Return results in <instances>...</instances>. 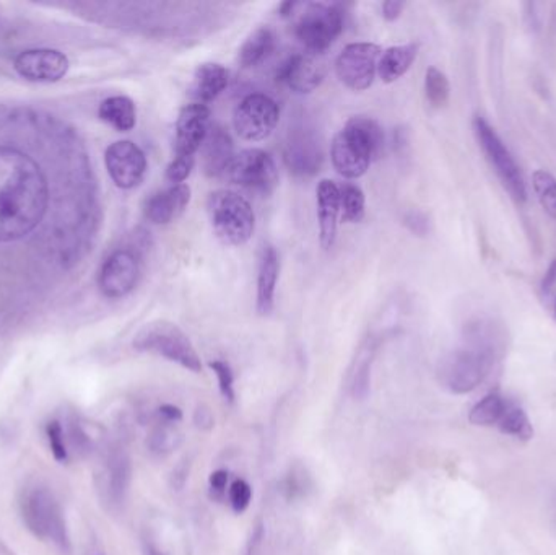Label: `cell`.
I'll return each instance as SVG.
<instances>
[{
  "label": "cell",
  "mask_w": 556,
  "mask_h": 555,
  "mask_svg": "<svg viewBox=\"0 0 556 555\" xmlns=\"http://www.w3.org/2000/svg\"><path fill=\"white\" fill-rule=\"evenodd\" d=\"M497 357L495 331L485 323L468 327L466 343L441 365V381L454 395H467L489 376Z\"/></svg>",
  "instance_id": "obj_1"
},
{
  "label": "cell",
  "mask_w": 556,
  "mask_h": 555,
  "mask_svg": "<svg viewBox=\"0 0 556 555\" xmlns=\"http://www.w3.org/2000/svg\"><path fill=\"white\" fill-rule=\"evenodd\" d=\"M384 130L368 116H355L331 145L332 165L346 180H358L384 150Z\"/></svg>",
  "instance_id": "obj_2"
},
{
  "label": "cell",
  "mask_w": 556,
  "mask_h": 555,
  "mask_svg": "<svg viewBox=\"0 0 556 555\" xmlns=\"http://www.w3.org/2000/svg\"><path fill=\"white\" fill-rule=\"evenodd\" d=\"M207 212L215 233L228 246L248 243L256 229V215L248 199L234 190L211 192L207 200Z\"/></svg>",
  "instance_id": "obj_3"
},
{
  "label": "cell",
  "mask_w": 556,
  "mask_h": 555,
  "mask_svg": "<svg viewBox=\"0 0 556 555\" xmlns=\"http://www.w3.org/2000/svg\"><path fill=\"white\" fill-rule=\"evenodd\" d=\"M134 347L140 352L157 354L189 372L199 373L202 362L194 344L178 324L171 321H151L139 331L134 339Z\"/></svg>",
  "instance_id": "obj_4"
},
{
  "label": "cell",
  "mask_w": 556,
  "mask_h": 555,
  "mask_svg": "<svg viewBox=\"0 0 556 555\" xmlns=\"http://www.w3.org/2000/svg\"><path fill=\"white\" fill-rule=\"evenodd\" d=\"M25 525L36 538L49 540L67 552L70 549L67 525L59 502L46 487H33L25 490L20 502Z\"/></svg>",
  "instance_id": "obj_5"
},
{
  "label": "cell",
  "mask_w": 556,
  "mask_h": 555,
  "mask_svg": "<svg viewBox=\"0 0 556 555\" xmlns=\"http://www.w3.org/2000/svg\"><path fill=\"white\" fill-rule=\"evenodd\" d=\"M283 161L296 178H311L323 168V138L316 126L304 116L290 122L283 142Z\"/></svg>",
  "instance_id": "obj_6"
},
{
  "label": "cell",
  "mask_w": 556,
  "mask_h": 555,
  "mask_svg": "<svg viewBox=\"0 0 556 555\" xmlns=\"http://www.w3.org/2000/svg\"><path fill=\"white\" fill-rule=\"evenodd\" d=\"M344 30V12L337 4L313 2L301 14L294 35L308 53L323 54Z\"/></svg>",
  "instance_id": "obj_7"
},
{
  "label": "cell",
  "mask_w": 556,
  "mask_h": 555,
  "mask_svg": "<svg viewBox=\"0 0 556 555\" xmlns=\"http://www.w3.org/2000/svg\"><path fill=\"white\" fill-rule=\"evenodd\" d=\"M474 132L481 150L485 153L491 168L495 170L504 190L510 192V196L518 204H524L527 199L524 176L520 173V168L518 167L516 160L512 159L511 152L498 136L497 130L493 129L481 116H475Z\"/></svg>",
  "instance_id": "obj_8"
},
{
  "label": "cell",
  "mask_w": 556,
  "mask_h": 555,
  "mask_svg": "<svg viewBox=\"0 0 556 555\" xmlns=\"http://www.w3.org/2000/svg\"><path fill=\"white\" fill-rule=\"evenodd\" d=\"M223 178L263 196H269L278 186L277 165L271 155L261 149H248L234 155Z\"/></svg>",
  "instance_id": "obj_9"
},
{
  "label": "cell",
  "mask_w": 556,
  "mask_h": 555,
  "mask_svg": "<svg viewBox=\"0 0 556 555\" xmlns=\"http://www.w3.org/2000/svg\"><path fill=\"white\" fill-rule=\"evenodd\" d=\"M280 109L269 95L251 93L234 109L233 124L238 136L249 142H261L277 128Z\"/></svg>",
  "instance_id": "obj_10"
},
{
  "label": "cell",
  "mask_w": 556,
  "mask_h": 555,
  "mask_svg": "<svg viewBox=\"0 0 556 555\" xmlns=\"http://www.w3.org/2000/svg\"><path fill=\"white\" fill-rule=\"evenodd\" d=\"M381 56V47L373 43L348 45L335 61L338 80L354 92L366 90L375 82Z\"/></svg>",
  "instance_id": "obj_11"
},
{
  "label": "cell",
  "mask_w": 556,
  "mask_h": 555,
  "mask_svg": "<svg viewBox=\"0 0 556 555\" xmlns=\"http://www.w3.org/2000/svg\"><path fill=\"white\" fill-rule=\"evenodd\" d=\"M140 279V258L132 250H118L106 259L98 275V285L108 298L126 297Z\"/></svg>",
  "instance_id": "obj_12"
},
{
  "label": "cell",
  "mask_w": 556,
  "mask_h": 555,
  "mask_svg": "<svg viewBox=\"0 0 556 555\" xmlns=\"http://www.w3.org/2000/svg\"><path fill=\"white\" fill-rule=\"evenodd\" d=\"M106 168L114 184L120 190H132L142 183L147 173V157L139 145L119 140L108 147Z\"/></svg>",
  "instance_id": "obj_13"
},
{
  "label": "cell",
  "mask_w": 556,
  "mask_h": 555,
  "mask_svg": "<svg viewBox=\"0 0 556 555\" xmlns=\"http://www.w3.org/2000/svg\"><path fill=\"white\" fill-rule=\"evenodd\" d=\"M325 66L319 54L300 53L290 56L280 64L277 82L286 85L294 93H311L323 84Z\"/></svg>",
  "instance_id": "obj_14"
},
{
  "label": "cell",
  "mask_w": 556,
  "mask_h": 555,
  "mask_svg": "<svg viewBox=\"0 0 556 555\" xmlns=\"http://www.w3.org/2000/svg\"><path fill=\"white\" fill-rule=\"evenodd\" d=\"M211 128V109L207 105L192 103L182 108L176 121V157H194V153L202 147Z\"/></svg>",
  "instance_id": "obj_15"
},
{
  "label": "cell",
  "mask_w": 556,
  "mask_h": 555,
  "mask_svg": "<svg viewBox=\"0 0 556 555\" xmlns=\"http://www.w3.org/2000/svg\"><path fill=\"white\" fill-rule=\"evenodd\" d=\"M15 69L31 82H57L67 74L68 59L54 49H31L16 57Z\"/></svg>",
  "instance_id": "obj_16"
},
{
  "label": "cell",
  "mask_w": 556,
  "mask_h": 555,
  "mask_svg": "<svg viewBox=\"0 0 556 555\" xmlns=\"http://www.w3.org/2000/svg\"><path fill=\"white\" fill-rule=\"evenodd\" d=\"M190 202L188 184H173L168 190L153 192L143 204V215L153 225H168L180 219Z\"/></svg>",
  "instance_id": "obj_17"
},
{
  "label": "cell",
  "mask_w": 556,
  "mask_h": 555,
  "mask_svg": "<svg viewBox=\"0 0 556 555\" xmlns=\"http://www.w3.org/2000/svg\"><path fill=\"white\" fill-rule=\"evenodd\" d=\"M233 159V139L221 126L211 124L201 147L203 173L209 178H223Z\"/></svg>",
  "instance_id": "obj_18"
},
{
  "label": "cell",
  "mask_w": 556,
  "mask_h": 555,
  "mask_svg": "<svg viewBox=\"0 0 556 555\" xmlns=\"http://www.w3.org/2000/svg\"><path fill=\"white\" fill-rule=\"evenodd\" d=\"M103 478H105V494L108 502L114 507H119L126 502L132 479V464L126 449L120 447L109 449Z\"/></svg>",
  "instance_id": "obj_19"
},
{
  "label": "cell",
  "mask_w": 556,
  "mask_h": 555,
  "mask_svg": "<svg viewBox=\"0 0 556 555\" xmlns=\"http://www.w3.org/2000/svg\"><path fill=\"white\" fill-rule=\"evenodd\" d=\"M340 188L331 180H323L317 186V217L319 240L324 250H331L337 238Z\"/></svg>",
  "instance_id": "obj_20"
},
{
  "label": "cell",
  "mask_w": 556,
  "mask_h": 555,
  "mask_svg": "<svg viewBox=\"0 0 556 555\" xmlns=\"http://www.w3.org/2000/svg\"><path fill=\"white\" fill-rule=\"evenodd\" d=\"M278 274H280V259L277 250L272 244H263L259 254L256 297L257 313L263 316L271 314L273 310Z\"/></svg>",
  "instance_id": "obj_21"
},
{
  "label": "cell",
  "mask_w": 556,
  "mask_h": 555,
  "mask_svg": "<svg viewBox=\"0 0 556 555\" xmlns=\"http://www.w3.org/2000/svg\"><path fill=\"white\" fill-rule=\"evenodd\" d=\"M228 82H230V74L223 66L215 62H207L199 66V69L194 74V80L190 85V97L196 99V103L207 105L225 92Z\"/></svg>",
  "instance_id": "obj_22"
},
{
  "label": "cell",
  "mask_w": 556,
  "mask_h": 555,
  "mask_svg": "<svg viewBox=\"0 0 556 555\" xmlns=\"http://www.w3.org/2000/svg\"><path fill=\"white\" fill-rule=\"evenodd\" d=\"M417 54H418V45H415V43L387 49L379 59L377 74L386 84L396 82L412 67V64L417 59Z\"/></svg>",
  "instance_id": "obj_23"
},
{
  "label": "cell",
  "mask_w": 556,
  "mask_h": 555,
  "mask_svg": "<svg viewBox=\"0 0 556 555\" xmlns=\"http://www.w3.org/2000/svg\"><path fill=\"white\" fill-rule=\"evenodd\" d=\"M275 33L269 26L257 28L240 49V64L244 69L263 64L275 49Z\"/></svg>",
  "instance_id": "obj_24"
},
{
  "label": "cell",
  "mask_w": 556,
  "mask_h": 555,
  "mask_svg": "<svg viewBox=\"0 0 556 555\" xmlns=\"http://www.w3.org/2000/svg\"><path fill=\"white\" fill-rule=\"evenodd\" d=\"M99 118L113 126L114 129L128 132L136 128V105L128 97L106 98L99 107Z\"/></svg>",
  "instance_id": "obj_25"
},
{
  "label": "cell",
  "mask_w": 556,
  "mask_h": 555,
  "mask_svg": "<svg viewBox=\"0 0 556 555\" xmlns=\"http://www.w3.org/2000/svg\"><path fill=\"white\" fill-rule=\"evenodd\" d=\"M497 427L504 435H511L518 440L527 441L534 437V427L530 418L524 409H520L516 404L506 403L503 416L499 418Z\"/></svg>",
  "instance_id": "obj_26"
},
{
  "label": "cell",
  "mask_w": 556,
  "mask_h": 555,
  "mask_svg": "<svg viewBox=\"0 0 556 555\" xmlns=\"http://www.w3.org/2000/svg\"><path fill=\"white\" fill-rule=\"evenodd\" d=\"M340 211L342 221L346 223H358L365 219L366 200L360 186L345 183L340 188Z\"/></svg>",
  "instance_id": "obj_27"
},
{
  "label": "cell",
  "mask_w": 556,
  "mask_h": 555,
  "mask_svg": "<svg viewBox=\"0 0 556 555\" xmlns=\"http://www.w3.org/2000/svg\"><path fill=\"white\" fill-rule=\"evenodd\" d=\"M506 403L501 396L489 395L485 396L481 401L475 404L468 416V420L479 427H493L498 426L499 418L503 416Z\"/></svg>",
  "instance_id": "obj_28"
},
{
  "label": "cell",
  "mask_w": 556,
  "mask_h": 555,
  "mask_svg": "<svg viewBox=\"0 0 556 555\" xmlns=\"http://www.w3.org/2000/svg\"><path fill=\"white\" fill-rule=\"evenodd\" d=\"M180 440H182V437L174 424L159 422V426L155 427L149 435V448L151 453H155L159 457H165L180 447Z\"/></svg>",
  "instance_id": "obj_29"
},
{
  "label": "cell",
  "mask_w": 556,
  "mask_h": 555,
  "mask_svg": "<svg viewBox=\"0 0 556 555\" xmlns=\"http://www.w3.org/2000/svg\"><path fill=\"white\" fill-rule=\"evenodd\" d=\"M532 186L543 211L556 221V180L553 175L545 170H537L532 175Z\"/></svg>",
  "instance_id": "obj_30"
},
{
  "label": "cell",
  "mask_w": 556,
  "mask_h": 555,
  "mask_svg": "<svg viewBox=\"0 0 556 555\" xmlns=\"http://www.w3.org/2000/svg\"><path fill=\"white\" fill-rule=\"evenodd\" d=\"M371 362H373V345H365L356 358V366L352 378V393L356 399H365L369 395Z\"/></svg>",
  "instance_id": "obj_31"
},
{
  "label": "cell",
  "mask_w": 556,
  "mask_h": 555,
  "mask_svg": "<svg viewBox=\"0 0 556 555\" xmlns=\"http://www.w3.org/2000/svg\"><path fill=\"white\" fill-rule=\"evenodd\" d=\"M425 92L433 107H444L449 101V92H451L448 77L437 67H429L425 77Z\"/></svg>",
  "instance_id": "obj_32"
},
{
  "label": "cell",
  "mask_w": 556,
  "mask_h": 555,
  "mask_svg": "<svg viewBox=\"0 0 556 555\" xmlns=\"http://www.w3.org/2000/svg\"><path fill=\"white\" fill-rule=\"evenodd\" d=\"M46 435H47V441H49L54 459L59 461V463H66L68 453L67 448H66V441H64V428L60 426L59 420H51L47 424Z\"/></svg>",
  "instance_id": "obj_33"
},
{
  "label": "cell",
  "mask_w": 556,
  "mask_h": 555,
  "mask_svg": "<svg viewBox=\"0 0 556 555\" xmlns=\"http://www.w3.org/2000/svg\"><path fill=\"white\" fill-rule=\"evenodd\" d=\"M228 498H230V505H232L234 513H244L251 505L252 488L246 480H234L233 484L230 486V490H228Z\"/></svg>",
  "instance_id": "obj_34"
},
{
  "label": "cell",
  "mask_w": 556,
  "mask_h": 555,
  "mask_svg": "<svg viewBox=\"0 0 556 555\" xmlns=\"http://www.w3.org/2000/svg\"><path fill=\"white\" fill-rule=\"evenodd\" d=\"M211 368L213 370V373L217 375L220 393H221V396L225 397L228 403H233L234 375L232 366L228 365L226 362H221V360H215V362H211Z\"/></svg>",
  "instance_id": "obj_35"
},
{
  "label": "cell",
  "mask_w": 556,
  "mask_h": 555,
  "mask_svg": "<svg viewBox=\"0 0 556 555\" xmlns=\"http://www.w3.org/2000/svg\"><path fill=\"white\" fill-rule=\"evenodd\" d=\"M194 163V157H174V160L166 168V180L173 184L184 183L190 175Z\"/></svg>",
  "instance_id": "obj_36"
},
{
  "label": "cell",
  "mask_w": 556,
  "mask_h": 555,
  "mask_svg": "<svg viewBox=\"0 0 556 555\" xmlns=\"http://www.w3.org/2000/svg\"><path fill=\"white\" fill-rule=\"evenodd\" d=\"M404 225L417 236L428 235L429 219L423 212H418V211L407 212L404 217Z\"/></svg>",
  "instance_id": "obj_37"
},
{
  "label": "cell",
  "mask_w": 556,
  "mask_h": 555,
  "mask_svg": "<svg viewBox=\"0 0 556 555\" xmlns=\"http://www.w3.org/2000/svg\"><path fill=\"white\" fill-rule=\"evenodd\" d=\"M68 434H70V443H72V447L76 448V451H78V453L90 451V438H88V435L85 434V430H83L82 426L78 422H70Z\"/></svg>",
  "instance_id": "obj_38"
},
{
  "label": "cell",
  "mask_w": 556,
  "mask_h": 555,
  "mask_svg": "<svg viewBox=\"0 0 556 555\" xmlns=\"http://www.w3.org/2000/svg\"><path fill=\"white\" fill-rule=\"evenodd\" d=\"M211 492L215 497H223L226 490V484H228V471L225 469H219V471L211 472Z\"/></svg>",
  "instance_id": "obj_39"
},
{
  "label": "cell",
  "mask_w": 556,
  "mask_h": 555,
  "mask_svg": "<svg viewBox=\"0 0 556 555\" xmlns=\"http://www.w3.org/2000/svg\"><path fill=\"white\" fill-rule=\"evenodd\" d=\"M160 422H166V424H178L182 420V411H180L178 406L173 404H165L159 409Z\"/></svg>",
  "instance_id": "obj_40"
},
{
  "label": "cell",
  "mask_w": 556,
  "mask_h": 555,
  "mask_svg": "<svg viewBox=\"0 0 556 555\" xmlns=\"http://www.w3.org/2000/svg\"><path fill=\"white\" fill-rule=\"evenodd\" d=\"M406 8V2H398V0H387L383 4V16L387 22L397 20L400 14Z\"/></svg>",
  "instance_id": "obj_41"
},
{
  "label": "cell",
  "mask_w": 556,
  "mask_h": 555,
  "mask_svg": "<svg viewBox=\"0 0 556 555\" xmlns=\"http://www.w3.org/2000/svg\"><path fill=\"white\" fill-rule=\"evenodd\" d=\"M196 424L202 428H211L213 417H211V411L205 407H199L196 411Z\"/></svg>",
  "instance_id": "obj_42"
},
{
  "label": "cell",
  "mask_w": 556,
  "mask_h": 555,
  "mask_svg": "<svg viewBox=\"0 0 556 555\" xmlns=\"http://www.w3.org/2000/svg\"><path fill=\"white\" fill-rule=\"evenodd\" d=\"M556 283V259L553 261V264L550 266L549 272L545 274V279H543V283H541V289L543 292H550L551 287Z\"/></svg>",
  "instance_id": "obj_43"
},
{
  "label": "cell",
  "mask_w": 556,
  "mask_h": 555,
  "mask_svg": "<svg viewBox=\"0 0 556 555\" xmlns=\"http://www.w3.org/2000/svg\"><path fill=\"white\" fill-rule=\"evenodd\" d=\"M143 555H165L161 550H160L153 542L150 540H145V544H143Z\"/></svg>",
  "instance_id": "obj_44"
},
{
  "label": "cell",
  "mask_w": 556,
  "mask_h": 555,
  "mask_svg": "<svg viewBox=\"0 0 556 555\" xmlns=\"http://www.w3.org/2000/svg\"><path fill=\"white\" fill-rule=\"evenodd\" d=\"M298 5H300L298 2H285V4H282V7H280V14H282V16L292 15L294 8L298 7Z\"/></svg>",
  "instance_id": "obj_45"
},
{
  "label": "cell",
  "mask_w": 556,
  "mask_h": 555,
  "mask_svg": "<svg viewBox=\"0 0 556 555\" xmlns=\"http://www.w3.org/2000/svg\"><path fill=\"white\" fill-rule=\"evenodd\" d=\"M555 313H556V300H555Z\"/></svg>",
  "instance_id": "obj_46"
}]
</instances>
